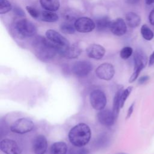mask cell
<instances>
[{"mask_svg": "<svg viewBox=\"0 0 154 154\" xmlns=\"http://www.w3.org/2000/svg\"><path fill=\"white\" fill-rule=\"evenodd\" d=\"M91 136V129L85 123H80L73 126L69 131L68 137L70 142L77 147H84L88 143Z\"/></svg>", "mask_w": 154, "mask_h": 154, "instance_id": "7a4b0ae2", "label": "cell"}, {"mask_svg": "<svg viewBox=\"0 0 154 154\" xmlns=\"http://www.w3.org/2000/svg\"><path fill=\"white\" fill-rule=\"evenodd\" d=\"M109 29L117 36L123 35L127 31L126 23L122 18H117L111 22Z\"/></svg>", "mask_w": 154, "mask_h": 154, "instance_id": "7c38bea8", "label": "cell"}, {"mask_svg": "<svg viewBox=\"0 0 154 154\" xmlns=\"http://www.w3.org/2000/svg\"><path fill=\"white\" fill-rule=\"evenodd\" d=\"M89 153V150L84 148L83 147H77V146H74L72 147L69 152V154H88Z\"/></svg>", "mask_w": 154, "mask_h": 154, "instance_id": "f1b7e54d", "label": "cell"}, {"mask_svg": "<svg viewBox=\"0 0 154 154\" xmlns=\"http://www.w3.org/2000/svg\"><path fill=\"white\" fill-rule=\"evenodd\" d=\"M133 53V49L130 46H125L122 49L120 52V56L123 60L129 58Z\"/></svg>", "mask_w": 154, "mask_h": 154, "instance_id": "83f0119b", "label": "cell"}, {"mask_svg": "<svg viewBox=\"0 0 154 154\" xmlns=\"http://www.w3.org/2000/svg\"><path fill=\"white\" fill-rule=\"evenodd\" d=\"M86 52L88 57L94 60H100L105 55V48L98 44H91L86 49Z\"/></svg>", "mask_w": 154, "mask_h": 154, "instance_id": "5bb4252c", "label": "cell"}, {"mask_svg": "<svg viewBox=\"0 0 154 154\" xmlns=\"http://www.w3.org/2000/svg\"><path fill=\"white\" fill-rule=\"evenodd\" d=\"M42 20L46 22H55L58 20V16L54 11H44L40 15Z\"/></svg>", "mask_w": 154, "mask_h": 154, "instance_id": "7402d4cb", "label": "cell"}, {"mask_svg": "<svg viewBox=\"0 0 154 154\" xmlns=\"http://www.w3.org/2000/svg\"><path fill=\"white\" fill-rule=\"evenodd\" d=\"M96 76L100 79L109 81L111 80L115 73V70L113 66L108 63H104L99 65L95 71Z\"/></svg>", "mask_w": 154, "mask_h": 154, "instance_id": "9c48e42d", "label": "cell"}, {"mask_svg": "<svg viewBox=\"0 0 154 154\" xmlns=\"http://www.w3.org/2000/svg\"><path fill=\"white\" fill-rule=\"evenodd\" d=\"M82 50L80 47L76 44H73L67 47L60 54V55L67 59H74L78 58Z\"/></svg>", "mask_w": 154, "mask_h": 154, "instance_id": "9a60e30c", "label": "cell"}, {"mask_svg": "<svg viewBox=\"0 0 154 154\" xmlns=\"http://www.w3.org/2000/svg\"><path fill=\"white\" fill-rule=\"evenodd\" d=\"M143 69H141V68H138V69H135L134 70V72L132 74L131 76L130 77L129 79V82L130 83H132L133 82H134L138 78L139 74L140 73L141 71Z\"/></svg>", "mask_w": 154, "mask_h": 154, "instance_id": "4dcf8cb0", "label": "cell"}, {"mask_svg": "<svg viewBox=\"0 0 154 154\" xmlns=\"http://www.w3.org/2000/svg\"><path fill=\"white\" fill-rule=\"evenodd\" d=\"M62 17L68 22H75L79 18L78 13L73 10H66L62 13Z\"/></svg>", "mask_w": 154, "mask_h": 154, "instance_id": "603a6c76", "label": "cell"}, {"mask_svg": "<svg viewBox=\"0 0 154 154\" xmlns=\"http://www.w3.org/2000/svg\"><path fill=\"white\" fill-rule=\"evenodd\" d=\"M149 79V76L148 75H144L141 77H140L138 81V82L139 84H143L146 83Z\"/></svg>", "mask_w": 154, "mask_h": 154, "instance_id": "d6a6232c", "label": "cell"}, {"mask_svg": "<svg viewBox=\"0 0 154 154\" xmlns=\"http://www.w3.org/2000/svg\"><path fill=\"white\" fill-rule=\"evenodd\" d=\"M145 2L147 5H151L154 3V0H145Z\"/></svg>", "mask_w": 154, "mask_h": 154, "instance_id": "8d00e7d4", "label": "cell"}, {"mask_svg": "<svg viewBox=\"0 0 154 154\" xmlns=\"http://www.w3.org/2000/svg\"><path fill=\"white\" fill-rule=\"evenodd\" d=\"M147 56L143 51L136 50L134 54V69L141 68L143 69L147 64Z\"/></svg>", "mask_w": 154, "mask_h": 154, "instance_id": "2e32d148", "label": "cell"}, {"mask_svg": "<svg viewBox=\"0 0 154 154\" xmlns=\"http://www.w3.org/2000/svg\"><path fill=\"white\" fill-rule=\"evenodd\" d=\"M34 123L29 118L22 117L16 120L10 126L11 132L19 134H24L32 130Z\"/></svg>", "mask_w": 154, "mask_h": 154, "instance_id": "5b68a950", "label": "cell"}, {"mask_svg": "<svg viewBox=\"0 0 154 154\" xmlns=\"http://www.w3.org/2000/svg\"><path fill=\"white\" fill-rule=\"evenodd\" d=\"M32 46L36 57L43 61L53 58L58 53L57 46L42 36L35 37L32 42Z\"/></svg>", "mask_w": 154, "mask_h": 154, "instance_id": "6da1fadb", "label": "cell"}, {"mask_svg": "<svg viewBox=\"0 0 154 154\" xmlns=\"http://www.w3.org/2000/svg\"><path fill=\"white\" fill-rule=\"evenodd\" d=\"M48 148V142L46 137L43 135H38L34 138L32 149L35 154H45Z\"/></svg>", "mask_w": 154, "mask_h": 154, "instance_id": "4fadbf2b", "label": "cell"}, {"mask_svg": "<svg viewBox=\"0 0 154 154\" xmlns=\"http://www.w3.org/2000/svg\"><path fill=\"white\" fill-rule=\"evenodd\" d=\"M15 31L20 38H27L33 37L37 33L35 25L26 19L17 20L14 24Z\"/></svg>", "mask_w": 154, "mask_h": 154, "instance_id": "3957f363", "label": "cell"}, {"mask_svg": "<svg viewBox=\"0 0 154 154\" xmlns=\"http://www.w3.org/2000/svg\"><path fill=\"white\" fill-rule=\"evenodd\" d=\"M90 102L92 107L96 110H102L106 105L107 100L105 93L100 90L92 91L90 94Z\"/></svg>", "mask_w": 154, "mask_h": 154, "instance_id": "8992f818", "label": "cell"}, {"mask_svg": "<svg viewBox=\"0 0 154 154\" xmlns=\"http://www.w3.org/2000/svg\"><path fill=\"white\" fill-rule=\"evenodd\" d=\"M0 149L5 154H20L22 149L17 143L11 139L5 138L0 143Z\"/></svg>", "mask_w": 154, "mask_h": 154, "instance_id": "30bf717a", "label": "cell"}, {"mask_svg": "<svg viewBox=\"0 0 154 154\" xmlns=\"http://www.w3.org/2000/svg\"><path fill=\"white\" fill-rule=\"evenodd\" d=\"M39 1L42 8L47 11H55L60 7L59 0H39Z\"/></svg>", "mask_w": 154, "mask_h": 154, "instance_id": "e0dca14e", "label": "cell"}, {"mask_svg": "<svg viewBox=\"0 0 154 154\" xmlns=\"http://www.w3.org/2000/svg\"><path fill=\"white\" fill-rule=\"evenodd\" d=\"M74 26L77 31L85 33L92 31L96 27V23L89 17H81L75 20Z\"/></svg>", "mask_w": 154, "mask_h": 154, "instance_id": "ba28073f", "label": "cell"}, {"mask_svg": "<svg viewBox=\"0 0 154 154\" xmlns=\"http://www.w3.org/2000/svg\"><path fill=\"white\" fill-rule=\"evenodd\" d=\"M111 20L107 16L100 17L96 20V29L99 31H105L110 29Z\"/></svg>", "mask_w": 154, "mask_h": 154, "instance_id": "d6986e66", "label": "cell"}, {"mask_svg": "<svg viewBox=\"0 0 154 154\" xmlns=\"http://www.w3.org/2000/svg\"><path fill=\"white\" fill-rule=\"evenodd\" d=\"M134 105H135V103L133 102V103L131 105V106H129V109H128V112H127L126 117V119H129V118L131 116V115H132V112H133V111H134Z\"/></svg>", "mask_w": 154, "mask_h": 154, "instance_id": "1f68e13d", "label": "cell"}, {"mask_svg": "<svg viewBox=\"0 0 154 154\" xmlns=\"http://www.w3.org/2000/svg\"><path fill=\"white\" fill-rule=\"evenodd\" d=\"M126 23L131 28H136L140 24L141 18L138 14L134 12H129L126 14Z\"/></svg>", "mask_w": 154, "mask_h": 154, "instance_id": "ac0fdd59", "label": "cell"}, {"mask_svg": "<svg viewBox=\"0 0 154 154\" xmlns=\"http://www.w3.org/2000/svg\"><path fill=\"white\" fill-rule=\"evenodd\" d=\"M92 69V64L86 60L78 61L75 62L72 67V73L78 77H85L87 76Z\"/></svg>", "mask_w": 154, "mask_h": 154, "instance_id": "52a82bcc", "label": "cell"}, {"mask_svg": "<svg viewBox=\"0 0 154 154\" xmlns=\"http://www.w3.org/2000/svg\"><path fill=\"white\" fill-rule=\"evenodd\" d=\"M132 89H133V87L132 86H129L127 87L126 89L123 90L120 96V108H121L123 106L125 101L126 100L127 98L131 94Z\"/></svg>", "mask_w": 154, "mask_h": 154, "instance_id": "4316f807", "label": "cell"}, {"mask_svg": "<svg viewBox=\"0 0 154 154\" xmlns=\"http://www.w3.org/2000/svg\"><path fill=\"white\" fill-rule=\"evenodd\" d=\"M139 1H140V0H126L127 2H128V4H132V5L137 4V3L139 2Z\"/></svg>", "mask_w": 154, "mask_h": 154, "instance_id": "d590c367", "label": "cell"}, {"mask_svg": "<svg viewBox=\"0 0 154 154\" xmlns=\"http://www.w3.org/2000/svg\"><path fill=\"white\" fill-rule=\"evenodd\" d=\"M67 146L63 141L55 142L51 147V154H67Z\"/></svg>", "mask_w": 154, "mask_h": 154, "instance_id": "ffe728a7", "label": "cell"}, {"mask_svg": "<svg viewBox=\"0 0 154 154\" xmlns=\"http://www.w3.org/2000/svg\"><path fill=\"white\" fill-rule=\"evenodd\" d=\"M117 154H126V153H123V152H120V153H117Z\"/></svg>", "mask_w": 154, "mask_h": 154, "instance_id": "74e56055", "label": "cell"}, {"mask_svg": "<svg viewBox=\"0 0 154 154\" xmlns=\"http://www.w3.org/2000/svg\"><path fill=\"white\" fill-rule=\"evenodd\" d=\"M149 20L152 25L154 26V8L150 12L149 15Z\"/></svg>", "mask_w": 154, "mask_h": 154, "instance_id": "836d02e7", "label": "cell"}, {"mask_svg": "<svg viewBox=\"0 0 154 154\" xmlns=\"http://www.w3.org/2000/svg\"><path fill=\"white\" fill-rule=\"evenodd\" d=\"M12 8L11 3L8 0H0V14H3L9 12Z\"/></svg>", "mask_w": 154, "mask_h": 154, "instance_id": "484cf974", "label": "cell"}, {"mask_svg": "<svg viewBox=\"0 0 154 154\" xmlns=\"http://www.w3.org/2000/svg\"><path fill=\"white\" fill-rule=\"evenodd\" d=\"M122 91H123L122 88L119 89V90L117 91V93H116V94L114 96V100H113L112 112L114 113L116 119H117V118L119 116L120 109L121 108H120V96H121V93H122Z\"/></svg>", "mask_w": 154, "mask_h": 154, "instance_id": "44dd1931", "label": "cell"}, {"mask_svg": "<svg viewBox=\"0 0 154 154\" xmlns=\"http://www.w3.org/2000/svg\"><path fill=\"white\" fill-rule=\"evenodd\" d=\"M153 65H154V51L150 55L149 60V66H150Z\"/></svg>", "mask_w": 154, "mask_h": 154, "instance_id": "e575fe53", "label": "cell"}, {"mask_svg": "<svg viewBox=\"0 0 154 154\" xmlns=\"http://www.w3.org/2000/svg\"><path fill=\"white\" fill-rule=\"evenodd\" d=\"M141 34L142 37L146 40H152L154 37V34L152 29L146 24H144L141 26V29H140Z\"/></svg>", "mask_w": 154, "mask_h": 154, "instance_id": "cb8c5ba5", "label": "cell"}, {"mask_svg": "<svg viewBox=\"0 0 154 154\" xmlns=\"http://www.w3.org/2000/svg\"><path fill=\"white\" fill-rule=\"evenodd\" d=\"M46 36L48 40L57 46V52L59 54L70 45L69 41L54 29L47 30Z\"/></svg>", "mask_w": 154, "mask_h": 154, "instance_id": "277c9868", "label": "cell"}, {"mask_svg": "<svg viewBox=\"0 0 154 154\" xmlns=\"http://www.w3.org/2000/svg\"><path fill=\"white\" fill-rule=\"evenodd\" d=\"M26 10L32 18L37 19L38 17H39V16H40L39 12L35 8H34L31 6L28 5L26 7Z\"/></svg>", "mask_w": 154, "mask_h": 154, "instance_id": "f546056e", "label": "cell"}, {"mask_svg": "<svg viewBox=\"0 0 154 154\" xmlns=\"http://www.w3.org/2000/svg\"><path fill=\"white\" fill-rule=\"evenodd\" d=\"M97 117L99 123L106 126L113 125L116 120L112 111L109 109L100 110L97 113Z\"/></svg>", "mask_w": 154, "mask_h": 154, "instance_id": "8fae6325", "label": "cell"}, {"mask_svg": "<svg viewBox=\"0 0 154 154\" xmlns=\"http://www.w3.org/2000/svg\"><path fill=\"white\" fill-rule=\"evenodd\" d=\"M60 30L61 31L66 34H73L75 32V26L73 25L70 22H64L62 23L60 25Z\"/></svg>", "mask_w": 154, "mask_h": 154, "instance_id": "d4e9b609", "label": "cell"}]
</instances>
